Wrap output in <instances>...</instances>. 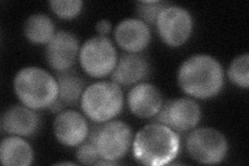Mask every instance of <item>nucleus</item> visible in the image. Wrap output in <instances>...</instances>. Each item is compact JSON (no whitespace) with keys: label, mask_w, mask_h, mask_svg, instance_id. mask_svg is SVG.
<instances>
[{"label":"nucleus","mask_w":249,"mask_h":166,"mask_svg":"<svg viewBox=\"0 0 249 166\" xmlns=\"http://www.w3.org/2000/svg\"><path fill=\"white\" fill-rule=\"evenodd\" d=\"M180 89L191 98L206 100L219 93L224 84L222 66L215 57L196 54L187 58L178 71Z\"/></svg>","instance_id":"f257e3e1"},{"label":"nucleus","mask_w":249,"mask_h":166,"mask_svg":"<svg viewBox=\"0 0 249 166\" xmlns=\"http://www.w3.org/2000/svg\"><path fill=\"white\" fill-rule=\"evenodd\" d=\"M132 145L136 161L147 166H162L176 159L180 138L168 126L152 123L136 133Z\"/></svg>","instance_id":"f03ea898"},{"label":"nucleus","mask_w":249,"mask_h":166,"mask_svg":"<svg viewBox=\"0 0 249 166\" xmlns=\"http://www.w3.org/2000/svg\"><path fill=\"white\" fill-rule=\"evenodd\" d=\"M14 91L21 104L34 110L49 108L57 99L56 78L47 71L27 67L21 69L14 78Z\"/></svg>","instance_id":"7ed1b4c3"},{"label":"nucleus","mask_w":249,"mask_h":166,"mask_svg":"<svg viewBox=\"0 0 249 166\" xmlns=\"http://www.w3.org/2000/svg\"><path fill=\"white\" fill-rule=\"evenodd\" d=\"M80 106L83 113L93 123L102 124L113 120L124 107L121 86L113 81L95 82L85 89Z\"/></svg>","instance_id":"20e7f679"},{"label":"nucleus","mask_w":249,"mask_h":166,"mask_svg":"<svg viewBox=\"0 0 249 166\" xmlns=\"http://www.w3.org/2000/svg\"><path fill=\"white\" fill-rule=\"evenodd\" d=\"M90 131L101 158L104 160L118 162L127 155L132 146V131L122 121L111 120L92 126Z\"/></svg>","instance_id":"39448f33"},{"label":"nucleus","mask_w":249,"mask_h":166,"mask_svg":"<svg viewBox=\"0 0 249 166\" xmlns=\"http://www.w3.org/2000/svg\"><path fill=\"white\" fill-rule=\"evenodd\" d=\"M186 149L198 163L218 164L228 155L229 142L220 131L214 128H196L187 136Z\"/></svg>","instance_id":"423d86ee"},{"label":"nucleus","mask_w":249,"mask_h":166,"mask_svg":"<svg viewBox=\"0 0 249 166\" xmlns=\"http://www.w3.org/2000/svg\"><path fill=\"white\" fill-rule=\"evenodd\" d=\"M118 53L107 37H92L85 42L79 51L81 68L92 78H104L112 73Z\"/></svg>","instance_id":"0eeeda50"},{"label":"nucleus","mask_w":249,"mask_h":166,"mask_svg":"<svg viewBox=\"0 0 249 166\" xmlns=\"http://www.w3.org/2000/svg\"><path fill=\"white\" fill-rule=\"evenodd\" d=\"M155 25L163 43L170 47H178L191 37L194 23L192 15L184 7L167 4L160 13Z\"/></svg>","instance_id":"6e6552de"},{"label":"nucleus","mask_w":249,"mask_h":166,"mask_svg":"<svg viewBox=\"0 0 249 166\" xmlns=\"http://www.w3.org/2000/svg\"><path fill=\"white\" fill-rule=\"evenodd\" d=\"M154 117L156 123L168 126L176 132H187L193 130L200 122L201 109L191 98H177L164 103Z\"/></svg>","instance_id":"1a4fd4ad"},{"label":"nucleus","mask_w":249,"mask_h":166,"mask_svg":"<svg viewBox=\"0 0 249 166\" xmlns=\"http://www.w3.org/2000/svg\"><path fill=\"white\" fill-rule=\"evenodd\" d=\"M79 42L71 33L60 30L46 45L45 56L47 64L57 73L71 70L79 57Z\"/></svg>","instance_id":"9d476101"},{"label":"nucleus","mask_w":249,"mask_h":166,"mask_svg":"<svg viewBox=\"0 0 249 166\" xmlns=\"http://www.w3.org/2000/svg\"><path fill=\"white\" fill-rule=\"evenodd\" d=\"M89 129L87 118L73 109L62 110L53 122L54 136L59 144L70 148L80 146L88 138Z\"/></svg>","instance_id":"9b49d317"},{"label":"nucleus","mask_w":249,"mask_h":166,"mask_svg":"<svg viewBox=\"0 0 249 166\" xmlns=\"http://www.w3.org/2000/svg\"><path fill=\"white\" fill-rule=\"evenodd\" d=\"M40 116L36 110L25 105H13L4 110L0 127L4 133L20 137L35 135L40 128Z\"/></svg>","instance_id":"f8f14e48"},{"label":"nucleus","mask_w":249,"mask_h":166,"mask_svg":"<svg viewBox=\"0 0 249 166\" xmlns=\"http://www.w3.org/2000/svg\"><path fill=\"white\" fill-rule=\"evenodd\" d=\"M127 103L132 114L145 120L156 116L164 104L161 92L151 83L134 85L128 93Z\"/></svg>","instance_id":"ddd939ff"},{"label":"nucleus","mask_w":249,"mask_h":166,"mask_svg":"<svg viewBox=\"0 0 249 166\" xmlns=\"http://www.w3.org/2000/svg\"><path fill=\"white\" fill-rule=\"evenodd\" d=\"M115 42L128 53H139L151 42L149 25L138 18L121 21L114 30Z\"/></svg>","instance_id":"4468645a"},{"label":"nucleus","mask_w":249,"mask_h":166,"mask_svg":"<svg viewBox=\"0 0 249 166\" xmlns=\"http://www.w3.org/2000/svg\"><path fill=\"white\" fill-rule=\"evenodd\" d=\"M150 72L147 59L139 53H124L118 59L111 73L112 81L120 86H129L138 83Z\"/></svg>","instance_id":"2eb2a0df"},{"label":"nucleus","mask_w":249,"mask_h":166,"mask_svg":"<svg viewBox=\"0 0 249 166\" xmlns=\"http://www.w3.org/2000/svg\"><path fill=\"white\" fill-rule=\"evenodd\" d=\"M0 160L5 166H28L34 161L33 148L23 137H5L0 145Z\"/></svg>","instance_id":"dca6fc26"},{"label":"nucleus","mask_w":249,"mask_h":166,"mask_svg":"<svg viewBox=\"0 0 249 166\" xmlns=\"http://www.w3.org/2000/svg\"><path fill=\"white\" fill-rule=\"evenodd\" d=\"M56 81L58 85V94L56 101L61 106L72 107L80 103L82 94L87 89L84 79L74 70L57 73Z\"/></svg>","instance_id":"f3484780"},{"label":"nucleus","mask_w":249,"mask_h":166,"mask_svg":"<svg viewBox=\"0 0 249 166\" xmlns=\"http://www.w3.org/2000/svg\"><path fill=\"white\" fill-rule=\"evenodd\" d=\"M55 34L52 19L45 14L31 15L24 23V35L35 45H47Z\"/></svg>","instance_id":"a211bd4d"},{"label":"nucleus","mask_w":249,"mask_h":166,"mask_svg":"<svg viewBox=\"0 0 249 166\" xmlns=\"http://www.w3.org/2000/svg\"><path fill=\"white\" fill-rule=\"evenodd\" d=\"M228 76L231 83L241 89L249 86V55L244 53L233 59L228 70Z\"/></svg>","instance_id":"6ab92c4d"},{"label":"nucleus","mask_w":249,"mask_h":166,"mask_svg":"<svg viewBox=\"0 0 249 166\" xmlns=\"http://www.w3.org/2000/svg\"><path fill=\"white\" fill-rule=\"evenodd\" d=\"M168 3L164 1H157V0H145V1H138L136 3V11L138 19L146 23L147 25H155L162 10Z\"/></svg>","instance_id":"aec40b11"},{"label":"nucleus","mask_w":249,"mask_h":166,"mask_svg":"<svg viewBox=\"0 0 249 166\" xmlns=\"http://www.w3.org/2000/svg\"><path fill=\"white\" fill-rule=\"evenodd\" d=\"M76 158L80 164L85 165H97V163L102 160L101 158L95 142V137L89 129V133L88 138L85 139L80 146H78V149L76 152Z\"/></svg>","instance_id":"412c9836"},{"label":"nucleus","mask_w":249,"mask_h":166,"mask_svg":"<svg viewBox=\"0 0 249 166\" xmlns=\"http://www.w3.org/2000/svg\"><path fill=\"white\" fill-rule=\"evenodd\" d=\"M83 2L80 0H54L49 2L51 11L58 18L71 20L76 18L82 10Z\"/></svg>","instance_id":"4be33fe9"},{"label":"nucleus","mask_w":249,"mask_h":166,"mask_svg":"<svg viewBox=\"0 0 249 166\" xmlns=\"http://www.w3.org/2000/svg\"><path fill=\"white\" fill-rule=\"evenodd\" d=\"M96 31L100 37H106L111 31V23L106 19L100 20L96 24Z\"/></svg>","instance_id":"5701e85b"},{"label":"nucleus","mask_w":249,"mask_h":166,"mask_svg":"<svg viewBox=\"0 0 249 166\" xmlns=\"http://www.w3.org/2000/svg\"><path fill=\"white\" fill-rule=\"evenodd\" d=\"M58 165H74V163L72 162H58Z\"/></svg>","instance_id":"b1692460"}]
</instances>
